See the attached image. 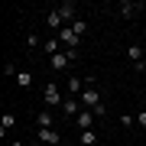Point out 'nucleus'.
<instances>
[{
  "label": "nucleus",
  "mask_w": 146,
  "mask_h": 146,
  "mask_svg": "<svg viewBox=\"0 0 146 146\" xmlns=\"http://www.w3.org/2000/svg\"><path fill=\"white\" fill-rule=\"evenodd\" d=\"M49 68H52V72H68V68H72V58H68L65 52H55L52 58H49Z\"/></svg>",
  "instance_id": "nucleus-4"
},
{
  "label": "nucleus",
  "mask_w": 146,
  "mask_h": 146,
  "mask_svg": "<svg viewBox=\"0 0 146 146\" xmlns=\"http://www.w3.org/2000/svg\"><path fill=\"white\" fill-rule=\"evenodd\" d=\"M58 42H62V46H68V49H78V36H75V29L72 26H62V29H58Z\"/></svg>",
  "instance_id": "nucleus-3"
},
{
  "label": "nucleus",
  "mask_w": 146,
  "mask_h": 146,
  "mask_svg": "<svg viewBox=\"0 0 146 146\" xmlns=\"http://www.w3.org/2000/svg\"><path fill=\"white\" fill-rule=\"evenodd\" d=\"M46 23H49V29H62V26H65V20H62V13H58V10L49 13V16H46Z\"/></svg>",
  "instance_id": "nucleus-11"
},
{
  "label": "nucleus",
  "mask_w": 146,
  "mask_h": 146,
  "mask_svg": "<svg viewBox=\"0 0 146 146\" xmlns=\"http://www.w3.org/2000/svg\"><path fill=\"white\" fill-rule=\"evenodd\" d=\"M36 123L39 127H52V114H36Z\"/></svg>",
  "instance_id": "nucleus-18"
},
{
  "label": "nucleus",
  "mask_w": 146,
  "mask_h": 146,
  "mask_svg": "<svg viewBox=\"0 0 146 146\" xmlns=\"http://www.w3.org/2000/svg\"><path fill=\"white\" fill-rule=\"evenodd\" d=\"M16 84H20V88H29L33 84V72H20L16 75Z\"/></svg>",
  "instance_id": "nucleus-14"
},
{
  "label": "nucleus",
  "mask_w": 146,
  "mask_h": 146,
  "mask_svg": "<svg viewBox=\"0 0 146 146\" xmlns=\"http://www.w3.org/2000/svg\"><path fill=\"white\" fill-rule=\"evenodd\" d=\"M81 110H84V107H81L78 98H65V104H62V114H65V117H78Z\"/></svg>",
  "instance_id": "nucleus-6"
},
{
  "label": "nucleus",
  "mask_w": 146,
  "mask_h": 146,
  "mask_svg": "<svg viewBox=\"0 0 146 146\" xmlns=\"http://www.w3.org/2000/svg\"><path fill=\"white\" fill-rule=\"evenodd\" d=\"M36 140L42 146H58V133L52 130V127H39V133H36Z\"/></svg>",
  "instance_id": "nucleus-5"
},
{
  "label": "nucleus",
  "mask_w": 146,
  "mask_h": 146,
  "mask_svg": "<svg viewBox=\"0 0 146 146\" xmlns=\"http://www.w3.org/2000/svg\"><path fill=\"white\" fill-rule=\"evenodd\" d=\"M127 55H130V62H133V65H136V62H143V49L136 46V42H133L130 49H127Z\"/></svg>",
  "instance_id": "nucleus-13"
},
{
  "label": "nucleus",
  "mask_w": 146,
  "mask_h": 146,
  "mask_svg": "<svg viewBox=\"0 0 146 146\" xmlns=\"http://www.w3.org/2000/svg\"><path fill=\"white\" fill-rule=\"evenodd\" d=\"M75 123H78V130H91V123H94V110H81V114L75 117Z\"/></svg>",
  "instance_id": "nucleus-8"
},
{
  "label": "nucleus",
  "mask_w": 146,
  "mask_h": 146,
  "mask_svg": "<svg viewBox=\"0 0 146 146\" xmlns=\"http://www.w3.org/2000/svg\"><path fill=\"white\" fill-rule=\"evenodd\" d=\"M58 46H62V42H58V36H49L46 42H42V49H46V52H49V58H52L55 52H62V49H58Z\"/></svg>",
  "instance_id": "nucleus-10"
},
{
  "label": "nucleus",
  "mask_w": 146,
  "mask_h": 146,
  "mask_svg": "<svg viewBox=\"0 0 146 146\" xmlns=\"http://www.w3.org/2000/svg\"><path fill=\"white\" fill-rule=\"evenodd\" d=\"M143 7H146V3H133V0H123V3H120V16H127V20H130V16H136Z\"/></svg>",
  "instance_id": "nucleus-7"
},
{
  "label": "nucleus",
  "mask_w": 146,
  "mask_h": 146,
  "mask_svg": "<svg viewBox=\"0 0 146 146\" xmlns=\"http://www.w3.org/2000/svg\"><path fill=\"white\" fill-rule=\"evenodd\" d=\"M72 29H75V36L81 39L84 33H88V23H84V20H75V23H72Z\"/></svg>",
  "instance_id": "nucleus-16"
},
{
  "label": "nucleus",
  "mask_w": 146,
  "mask_h": 146,
  "mask_svg": "<svg viewBox=\"0 0 146 146\" xmlns=\"http://www.w3.org/2000/svg\"><path fill=\"white\" fill-rule=\"evenodd\" d=\"M81 143L84 146H94V143H98V133H94V130H81Z\"/></svg>",
  "instance_id": "nucleus-15"
},
{
  "label": "nucleus",
  "mask_w": 146,
  "mask_h": 146,
  "mask_svg": "<svg viewBox=\"0 0 146 146\" xmlns=\"http://www.w3.org/2000/svg\"><path fill=\"white\" fill-rule=\"evenodd\" d=\"M29 146H42V143H39V140H33V143H29Z\"/></svg>",
  "instance_id": "nucleus-22"
},
{
  "label": "nucleus",
  "mask_w": 146,
  "mask_h": 146,
  "mask_svg": "<svg viewBox=\"0 0 146 146\" xmlns=\"http://www.w3.org/2000/svg\"><path fill=\"white\" fill-rule=\"evenodd\" d=\"M13 123H16V120H13V114H3V120H0V133H7Z\"/></svg>",
  "instance_id": "nucleus-17"
},
{
  "label": "nucleus",
  "mask_w": 146,
  "mask_h": 146,
  "mask_svg": "<svg viewBox=\"0 0 146 146\" xmlns=\"http://www.w3.org/2000/svg\"><path fill=\"white\" fill-rule=\"evenodd\" d=\"M42 98H46L49 107H62V104H65V98H62V91H58V84H52V81L42 88Z\"/></svg>",
  "instance_id": "nucleus-2"
},
{
  "label": "nucleus",
  "mask_w": 146,
  "mask_h": 146,
  "mask_svg": "<svg viewBox=\"0 0 146 146\" xmlns=\"http://www.w3.org/2000/svg\"><path fill=\"white\" fill-rule=\"evenodd\" d=\"M13 146H23V143H13Z\"/></svg>",
  "instance_id": "nucleus-23"
},
{
  "label": "nucleus",
  "mask_w": 146,
  "mask_h": 146,
  "mask_svg": "<svg viewBox=\"0 0 146 146\" xmlns=\"http://www.w3.org/2000/svg\"><path fill=\"white\" fill-rule=\"evenodd\" d=\"M120 123H123V127H133V114H120Z\"/></svg>",
  "instance_id": "nucleus-20"
},
{
  "label": "nucleus",
  "mask_w": 146,
  "mask_h": 146,
  "mask_svg": "<svg viewBox=\"0 0 146 146\" xmlns=\"http://www.w3.org/2000/svg\"><path fill=\"white\" fill-rule=\"evenodd\" d=\"M58 13H62V20H72V23H75V20H78V16H75V13H78V7H75V3H72V0H65V3H62V7H58Z\"/></svg>",
  "instance_id": "nucleus-9"
},
{
  "label": "nucleus",
  "mask_w": 146,
  "mask_h": 146,
  "mask_svg": "<svg viewBox=\"0 0 146 146\" xmlns=\"http://www.w3.org/2000/svg\"><path fill=\"white\" fill-rule=\"evenodd\" d=\"M136 123H140L143 130H146V110H140V114H136Z\"/></svg>",
  "instance_id": "nucleus-21"
},
{
  "label": "nucleus",
  "mask_w": 146,
  "mask_h": 146,
  "mask_svg": "<svg viewBox=\"0 0 146 146\" xmlns=\"http://www.w3.org/2000/svg\"><path fill=\"white\" fill-rule=\"evenodd\" d=\"M65 88H68V94H81V91H84V88H81V78H78V75H72Z\"/></svg>",
  "instance_id": "nucleus-12"
},
{
  "label": "nucleus",
  "mask_w": 146,
  "mask_h": 146,
  "mask_svg": "<svg viewBox=\"0 0 146 146\" xmlns=\"http://www.w3.org/2000/svg\"><path fill=\"white\" fill-rule=\"evenodd\" d=\"M78 101H81L84 110H98V107H101V91H98V88H84Z\"/></svg>",
  "instance_id": "nucleus-1"
},
{
  "label": "nucleus",
  "mask_w": 146,
  "mask_h": 146,
  "mask_svg": "<svg viewBox=\"0 0 146 146\" xmlns=\"http://www.w3.org/2000/svg\"><path fill=\"white\" fill-rule=\"evenodd\" d=\"M3 75H7V78H16V75H20V72H16V65H13V62H7V68H3Z\"/></svg>",
  "instance_id": "nucleus-19"
}]
</instances>
